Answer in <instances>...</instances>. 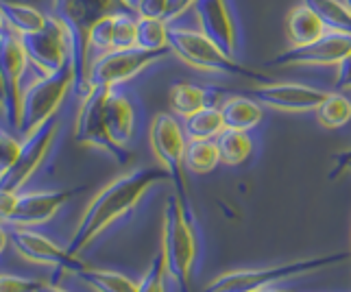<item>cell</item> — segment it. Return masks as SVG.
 I'll use <instances>...</instances> for the list:
<instances>
[{
	"instance_id": "18",
	"label": "cell",
	"mask_w": 351,
	"mask_h": 292,
	"mask_svg": "<svg viewBox=\"0 0 351 292\" xmlns=\"http://www.w3.org/2000/svg\"><path fill=\"white\" fill-rule=\"evenodd\" d=\"M105 123L110 129V136L116 144L127 146L133 140L136 131V109L127 94L118 92L116 88L110 90L105 101Z\"/></svg>"
},
{
	"instance_id": "8",
	"label": "cell",
	"mask_w": 351,
	"mask_h": 292,
	"mask_svg": "<svg viewBox=\"0 0 351 292\" xmlns=\"http://www.w3.org/2000/svg\"><path fill=\"white\" fill-rule=\"evenodd\" d=\"M171 51H142V48H125L96 55L90 66V88H118L133 77L142 75L151 66L164 62Z\"/></svg>"
},
{
	"instance_id": "46",
	"label": "cell",
	"mask_w": 351,
	"mask_h": 292,
	"mask_svg": "<svg viewBox=\"0 0 351 292\" xmlns=\"http://www.w3.org/2000/svg\"><path fill=\"white\" fill-rule=\"evenodd\" d=\"M343 3H345V7H347V9L351 11V0H343Z\"/></svg>"
},
{
	"instance_id": "25",
	"label": "cell",
	"mask_w": 351,
	"mask_h": 292,
	"mask_svg": "<svg viewBox=\"0 0 351 292\" xmlns=\"http://www.w3.org/2000/svg\"><path fill=\"white\" fill-rule=\"evenodd\" d=\"M77 277L94 292H138V282H133L131 277L116 273V271H105V269H81Z\"/></svg>"
},
{
	"instance_id": "11",
	"label": "cell",
	"mask_w": 351,
	"mask_h": 292,
	"mask_svg": "<svg viewBox=\"0 0 351 292\" xmlns=\"http://www.w3.org/2000/svg\"><path fill=\"white\" fill-rule=\"evenodd\" d=\"M351 51V35L325 31L306 46H288L284 53L266 62V68H328L338 66Z\"/></svg>"
},
{
	"instance_id": "32",
	"label": "cell",
	"mask_w": 351,
	"mask_h": 292,
	"mask_svg": "<svg viewBox=\"0 0 351 292\" xmlns=\"http://www.w3.org/2000/svg\"><path fill=\"white\" fill-rule=\"evenodd\" d=\"M166 279H168L166 266L160 253V255H155L147 273H144V277L138 282V292H166Z\"/></svg>"
},
{
	"instance_id": "35",
	"label": "cell",
	"mask_w": 351,
	"mask_h": 292,
	"mask_svg": "<svg viewBox=\"0 0 351 292\" xmlns=\"http://www.w3.org/2000/svg\"><path fill=\"white\" fill-rule=\"evenodd\" d=\"M133 14H138L140 18L166 20L168 18V0H136V9H133Z\"/></svg>"
},
{
	"instance_id": "44",
	"label": "cell",
	"mask_w": 351,
	"mask_h": 292,
	"mask_svg": "<svg viewBox=\"0 0 351 292\" xmlns=\"http://www.w3.org/2000/svg\"><path fill=\"white\" fill-rule=\"evenodd\" d=\"M256 292H288V290H280V288L271 286V288H262V290H256Z\"/></svg>"
},
{
	"instance_id": "29",
	"label": "cell",
	"mask_w": 351,
	"mask_h": 292,
	"mask_svg": "<svg viewBox=\"0 0 351 292\" xmlns=\"http://www.w3.org/2000/svg\"><path fill=\"white\" fill-rule=\"evenodd\" d=\"M168 31H171V22L138 16L136 48H142V51H168Z\"/></svg>"
},
{
	"instance_id": "2",
	"label": "cell",
	"mask_w": 351,
	"mask_h": 292,
	"mask_svg": "<svg viewBox=\"0 0 351 292\" xmlns=\"http://www.w3.org/2000/svg\"><path fill=\"white\" fill-rule=\"evenodd\" d=\"M123 0H53L51 14L64 24L70 38V66L75 72V90L86 96L90 88L92 53L88 44L90 29L105 16L123 11ZM129 11V9H127Z\"/></svg>"
},
{
	"instance_id": "33",
	"label": "cell",
	"mask_w": 351,
	"mask_h": 292,
	"mask_svg": "<svg viewBox=\"0 0 351 292\" xmlns=\"http://www.w3.org/2000/svg\"><path fill=\"white\" fill-rule=\"evenodd\" d=\"M20 146H22V142L18 138L11 136L9 131L0 129V177H3L7 170L16 164Z\"/></svg>"
},
{
	"instance_id": "5",
	"label": "cell",
	"mask_w": 351,
	"mask_h": 292,
	"mask_svg": "<svg viewBox=\"0 0 351 292\" xmlns=\"http://www.w3.org/2000/svg\"><path fill=\"white\" fill-rule=\"evenodd\" d=\"M351 253H330V255H319V258H308V260H295L286 262L280 266H269V269H251V271H229L223 273L205 286L201 292H256L262 288H271L286 279H295L301 275H310L328 269V266L347 262Z\"/></svg>"
},
{
	"instance_id": "42",
	"label": "cell",
	"mask_w": 351,
	"mask_h": 292,
	"mask_svg": "<svg viewBox=\"0 0 351 292\" xmlns=\"http://www.w3.org/2000/svg\"><path fill=\"white\" fill-rule=\"evenodd\" d=\"M0 3H14V5H35L40 7L42 0H0Z\"/></svg>"
},
{
	"instance_id": "45",
	"label": "cell",
	"mask_w": 351,
	"mask_h": 292,
	"mask_svg": "<svg viewBox=\"0 0 351 292\" xmlns=\"http://www.w3.org/2000/svg\"><path fill=\"white\" fill-rule=\"evenodd\" d=\"M123 5H125V9L133 11V0H123Z\"/></svg>"
},
{
	"instance_id": "26",
	"label": "cell",
	"mask_w": 351,
	"mask_h": 292,
	"mask_svg": "<svg viewBox=\"0 0 351 292\" xmlns=\"http://www.w3.org/2000/svg\"><path fill=\"white\" fill-rule=\"evenodd\" d=\"M314 112H317V120L325 129L345 127L351 120V99L345 92H328V96Z\"/></svg>"
},
{
	"instance_id": "27",
	"label": "cell",
	"mask_w": 351,
	"mask_h": 292,
	"mask_svg": "<svg viewBox=\"0 0 351 292\" xmlns=\"http://www.w3.org/2000/svg\"><path fill=\"white\" fill-rule=\"evenodd\" d=\"M216 144H219V153H221V162L227 166H240L245 164L251 153H253V142L251 136L245 131H232L225 129L219 138H216Z\"/></svg>"
},
{
	"instance_id": "17",
	"label": "cell",
	"mask_w": 351,
	"mask_h": 292,
	"mask_svg": "<svg viewBox=\"0 0 351 292\" xmlns=\"http://www.w3.org/2000/svg\"><path fill=\"white\" fill-rule=\"evenodd\" d=\"M195 11L199 31L234 57L238 51V29L227 0H197Z\"/></svg>"
},
{
	"instance_id": "34",
	"label": "cell",
	"mask_w": 351,
	"mask_h": 292,
	"mask_svg": "<svg viewBox=\"0 0 351 292\" xmlns=\"http://www.w3.org/2000/svg\"><path fill=\"white\" fill-rule=\"evenodd\" d=\"M42 286L44 282L40 279L0 273V292H40Z\"/></svg>"
},
{
	"instance_id": "16",
	"label": "cell",
	"mask_w": 351,
	"mask_h": 292,
	"mask_svg": "<svg viewBox=\"0 0 351 292\" xmlns=\"http://www.w3.org/2000/svg\"><path fill=\"white\" fill-rule=\"evenodd\" d=\"M79 190H46V192H20L14 216L7 225L38 227L48 223Z\"/></svg>"
},
{
	"instance_id": "19",
	"label": "cell",
	"mask_w": 351,
	"mask_h": 292,
	"mask_svg": "<svg viewBox=\"0 0 351 292\" xmlns=\"http://www.w3.org/2000/svg\"><path fill=\"white\" fill-rule=\"evenodd\" d=\"M223 99V92L216 88H203V85L195 83H175L168 92V105L177 118H186L210 105H221Z\"/></svg>"
},
{
	"instance_id": "38",
	"label": "cell",
	"mask_w": 351,
	"mask_h": 292,
	"mask_svg": "<svg viewBox=\"0 0 351 292\" xmlns=\"http://www.w3.org/2000/svg\"><path fill=\"white\" fill-rule=\"evenodd\" d=\"M197 5V0H168V22H177L181 16L186 14L188 9H192Z\"/></svg>"
},
{
	"instance_id": "3",
	"label": "cell",
	"mask_w": 351,
	"mask_h": 292,
	"mask_svg": "<svg viewBox=\"0 0 351 292\" xmlns=\"http://www.w3.org/2000/svg\"><path fill=\"white\" fill-rule=\"evenodd\" d=\"M162 258L168 279L177 284L179 292H190V279L197 262V236L190 205L184 203L179 194H171L164 203Z\"/></svg>"
},
{
	"instance_id": "20",
	"label": "cell",
	"mask_w": 351,
	"mask_h": 292,
	"mask_svg": "<svg viewBox=\"0 0 351 292\" xmlns=\"http://www.w3.org/2000/svg\"><path fill=\"white\" fill-rule=\"evenodd\" d=\"M225 129L232 131H253L260 127L264 120V109L258 101H253L247 94H236V96H225L219 105Z\"/></svg>"
},
{
	"instance_id": "4",
	"label": "cell",
	"mask_w": 351,
	"mask_h": 292,
	"mask_svg": "<svg viewBox=\"0 0 351 292\" xmlns=\"http://www.w3.org/2000/svg\"><path fill=\"white\" fill-rule=\"evenodd\" d=\"M168 51H171L181 64H186L201 72H216V75H234L256 83L273 81L269 75L258 70H251L247 66L238 64L232 55H227L221 46H216L208 35L201 31L177 27L173 22L168 31Z\"/></svg>"
},
{
	"instance_id": "31",
	"label": "cell",
	"mask_w": 351,
	"mask_h": 292,
	"mask_svg": "<svg viewBox=\"0 0 351 292\" xmlns=\"http://www.w3.org/2000/svg\"><path fill=\"white\" fill-rule=\"evenodd\" d=\"M88 44H90L92 59L96 55L114 51V14L101 18L94 24V27L90 29V35H88Z\"/></svg>"
},
{
	"instance_id": "36",
	"label": "cell",
	"mask_w": 351,
	"mask_h": 292,
	"mask_svg": "<svg viewBox=\"0 0 351 292\" xmlns=\"http://www.w3.org/2000/svg\"><path fill=\"white\" fill-rule=\"evenodd\" d=\"M336 68H338L336 81H334L336 92H349L351 90V51L347 53V57Z\"/></svg>"
},
{
	"instance_id": "21",
	"label": "cell",
	"mask_w": 351,
	"mask_h": 292,
	"mask_svg": "<svg viewBox=\"0 0 351 292\" xmlns=\"http://www.w3.org/2000/svg\"><path fill=\"white\" fill-rule=\"evenodd\" d=\"M328 31L321 18L314 14L308 5H297L288 11L286 18V33L290 46H306L314 40H319L321 35Z\"/></svg>"
},
{
	"instance_id": "10",
	"label": "cell",
	"mask_w": 351,
	"mask_h": 292,
	"mask_svg": "<svg viewBox=\"0 0 351 292\" xmlns=\"http://www.w3.org/2000/svg\"><path fill=\"white\" fill-rule=\"evenodd\" d=\"M29 64L42 72V77L55 75L70 64V38L62 22L48 14L46 24L35 33L20 38Z\"/></svg>"
},
{
	"instance_id": "13",
	"label": "cell",
	"mask_w": 351,
	"mask_h": 292,
	"mask_svg": "<svg viewBox=\"0 0 351 292\" xmlns=\"http://www.w3.org/2000/svg\"><path fill=\"white\" fill-rule=\"evenodd\" d=\"M29 66L27 53L18 35H0V81L5 85V120L9 127L20 129V105H22V77Z\"/></svg>"
},
{
	"instance_id": "43",
	"label": "cell",
	"mask_w": 351,
	"mask_h": 292,
	"mask_svg": "<svg viewBox=\"0 0 351 292\" xmlns=\"http://www.w3.org/2000/svg\"><path fill=\"white\" fill-rule=\"evenodd\" d=\"M7 33V22H5V16H3V9H0V35Z\"/></svg>"
},
{
	"instance_id": "47",
	"label": "cell",
	"mask_w": 351,
	"mask_h": 292,
	"mask_svg": "<svg viewBox=\"0 0 351 292\" xmlns=\"http://www.w3.org/2000/svg\"><path fill=\"white\" fill-rule=\"evenodd\" d=\"M345 170H351V162H349V164H347V168H345Z\"/></svg>"
},
{
	"instance_id": "22",
	"label": "cell",
	"mask_w": 351,
	"mask_h": 292,
	"mask_svg": "<svg viewBox=\"0 0 351 292\" xmlns=\"http://www.w3.org/2000/svg\"><path fill=\"white\" fill-rule=\"evenodd\" d=\"M181 127L188 140H216L225 131L219 105L203 107L199 112L181 118Z\"/></svg>"
},
{
	"instance_id": "23",
	"label": "cell",
	"mask_w": 351,
	"mask_h": 292,
	"mask_svg": "<svg viewBox=\"0 0 351 292\" xmlns=\"http://www.w3.org/2000/svg\"><path fill=\"white\" fill-rule=\"evenodd\" d=\"M0 9H3V16L7 22V31L18 35V38L40 31L48 20V14H44V11L35 5L0 3Z\"/></svg>"
},
{
	"instance_id": "39",
	"label": "cell",
	"mask_w": 351,
	"mask_h": 292,
	"mask_svg": "<svg viewBox=\"0 0 351 292\" xmlns=\"http://www.w3.org/2000/svg\"><path fill=\"white\" fill-rule=\"evenodd\" d=\"M349 162H351V149H347V151H343V153H338V155H336V164H334L332 173H330V179H336L341 173H345V168H347Z\"/></svg>"
},
{
	"instance_id": "24",
	"label": "cell",
	"mask_w": 351,
	"mask_h": 292,
	"mask_svg": "<svg viewBox=\"0 0 351 292\" xmlns=\"http://www.w3.org/2000/svg\"><path fill=\"white\" fill-rule=\"evenodd\" d=\"M221 164L216 140H188L184 153V168L192 175H208Z\"/></svg>"
},
{
	"instance_id": "30",
	"label": "cell",
	"mask_w": 351,
	"mask_h": 292,
	"mask_svg": "<svg viewBox=\"0 0 351 292\" xmlns=\"http://www.w3.org/2000/svg\"><path fill=\"white\" fill-rule=\"evenodd\" d=\"M138 38V14L133 11H116L114 14V51L136 48Z\"/></svg>"
},
{
	"instance_id": "1",
	"label": "cell",
	"mask_w": 351,
	"mask_h": 292,
	"mask_svg": "<svg viewBox=\"0 0 351 292\" xmlns=\"http://www.w3.org/2000/svg\"><path fill=\"white\" fill-rule=\"evenodd\" d=\"M168 173L164 168H133L120 175L112 184H107L83 212L81 221L68 242V251L79 255L94 238H99L107 227H112L118 218L127 216L142 201L155 184L166 181Z\"/></svg>"
},
{
	"instance_id": "14",
	"label": "cell",
	"mask_w": 351,
	"mask_h": 292,
	"mask_svg": "<svg viewBox=\"0 0 351 292\" xmlns=\"http://www.w3.org/2000/svg\"><path fill=\"white\" fill-rule=\"evenodd\" d=\"M9 234H11V245L18 251L20 258L33 264H46V266H55L59 271H68L72 275H77L81 269H86L77 255H72L68 249H62L51 238H46L40 231H35L31 227H16L9 225Z\"/></svg>"
},
{
	"instance_id": "48",
	"label": "cell",
	"mask_w": 351,
	"mask_h": 292,
	"mask_svg": "<svg viewBox=\"0 0 351 292\" xmlns=\"http://www.w3.org/2000/svg\"><path fill=\"white\" fill-rule=\"evenodd\" d=\"M133 9H136V0H133Z\"/></svg>"
},
{
	"instance_id": "41",
	"label": "cell",
	"mask_w": 351,
	"mask_h": 292,
	"mask_svg": "<svg viewBox=\"0 0 351 292\" xmlns=\"http://www.w3.org/2000/svg\"><path fill=\"white\" fill-rule=\"evenodd\" d=\"M40 292H70V290H66V288H62V286H57V284H44V286L40 288Z\"/></svg>"
},
{
	"instance_id": "7",
	"label": "cell",
	"mask_w": 351,
	"mask_h": 292,
	"mask_svg": "<svg viewBox=\"0 0 351 292\" xmlns=\"http://www.w3.org/2000/svg\"><path fill=\"white\" fill-rule=\"evenodd\" d=\"M149 144L153 149V155L168 173V179L175 184L177 194L184 199V203H188V179L184 168L188 138L179 118L175 114H155L149 125Z\"/></svg>"
},
{
	"instance_id": "28",
	"label": "cell",
	"mask_w": 351,
	"mask_h": 292,
	"mask_svg": "<svg viewBox=\"0 0 351 292\" xmlns=\"http://www.w3.org/2000/svg\"><path fill=\"white\" fill-rule=\"evenodd\" d=\"M314 14L321 18L328 31H341L351 35V11L343 0H304Z\"/></svg>"
},
{
	"instance_id": "37",
	"label": "cell",
	"mask_w": 351,
	"mask_h": 292,
	"mask_svg": "<svg viewBox=\"0 0 351 292\" xmlns=\"http://www.w3.org/2000/svg\"><path fill=\"white\" fill-rule=\"evenodd\" d=\"M18 194L20 192H11L0 188V221L9 223V218L14 216L16 205H18Z\"/></svg>"
},
{
	"instance_id": "9",
	"label": "cell",
	"mask_w": 351,
	"mask_h": 292,
	"mask_svg": "<svg viewBox=\"0 0 351 292\" xmlns=\"http://www.w3.org/2000/svg\"><path fill=\"white\" fill-rule=\"evenodd\" d=\"M110 88H92L79 107V114L75 120V140L81 146L105 151L107 155L116 157L118 164H125L129 160L127 146H120L110 136V129L105 123V101Z\"/></svg>"
},
{
	"instance_id": "12",
	"label": "cell",
	"mask_w": 351,
	"mask_h": 292,
	"mask_svg": "<svg viewBox=\"0 0 351 292\" xmlns=\"http://www.w3.org/2000/svg\"><path fill=\"white\" fill-rule=\"evenodd\" d=\"M57 131H59L57 118H51L42 127L31 131L29 136H24L16 164L11 166L3 177H0V188L11 190V192H20L24 188V184L38 173V168L46 160V155L55 142Z\"/></svg>"
},
{
	"instance_id": "6",
	"label": "cell",
	"mask_w": 351,
	"mask_h": 292,
	"mask_svg": "<svg viewBox=\"0 0 351 292\" xmlns=\"http://www.w3.org/2000/svg\"><path fill=\"white\" fill-rule=\"evenodd\" d=\"M70 88H75V72H72L70 64L55 72V75H46L33 81L29 88H24L18 129L22 136H29L31 131L55 118L57 109L66 101Z\"/></svg>"
},
{
	"instance_id": "40",
	"label": "cell",
	"mask_w": 351,
	"mask_h": 292,
	"mask_svg": "<svg viewBox=\"0 0 351 292\" xmlns=\"http://www.w3.org/2000/svg\"><path fill=\"white\" fill-rule=\"evenodd\" d=\"M9 245H11V234H9V229H7V223L0 221V255L7 251Z\"/></svg>"
},
{
	"instance_id": "15",
	"label": "cell",
	"mask_w": 351,
	"mask_h": 292,
	"mask_svg": "<svg viewBox=\"0 0 351 292\" xmlns=\"http://www.w3.org/2000/svg\"><path fill=\"white\" fill-rule=\"evenodd\" d=\"M247 96L258 101L264 107L280 109V112H314L328 92L321 88H312L304 83H260L247 88Z\"/></svg>"
}]
</instances>
